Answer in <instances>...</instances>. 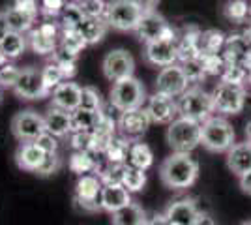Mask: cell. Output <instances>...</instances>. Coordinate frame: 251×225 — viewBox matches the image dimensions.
<instances>
[{"instance_id":"obj_5","label":"cell","mask_w":251,"mask_h":225,"mask_svg":"<svg viewBox=\"0 0 251 225\" xmlns=\"http://www.w3.org/2000/svg\"><path fill=\"white\" fill-rule=\"evenodd\" d=\"M214 111L216 109H214L212 94L204 92L199 86H191L178 98V113H180V117L195 120L199 124H204L208 118H212Z\"/></svg>"},{"instance_id":"obj_13","label":"cell","mask_w":251,"mask_h":225,"mask_svg":"<svg viewBox=\"0 0 251 225\" xmlns=\"http://www.w3.org/2000/svg\"><path fill=\"white\" fill-rule=\"evenodd\" d=\"M188 88L189 81L180 64L167 66V68H161L157 72L156 92H159V94H165V96L171 98H180Z\"/></svg>"},{"instance_id":"obj_57","label":"cell","mask_w":251,"mask_h":225,"mask_svg":"<svg viewBox=\"0 0 251 225\" xmlns=\"http://www.w3.org/2000/svg\"><path fill=\"white\" fill-rule=\"evenodd\" d=\"M244 38H246L251 45V19H250V26H248V30H246V34H244Z\"/></svg>"},{"instance_id":"obj_4","label":"cell","mask_w":251,"mask_h":225,"mask_svg":"<svg viewBox=\"0 0 251 225\" xmlns=\"http://www.w3.org/2000/svg\"><path fill=\"white\" fill-rule=\"evenodd\" d=\"M201 129L202 124L189 120V118L178 117L173 120L167 128V143L175 152L189 154L201 145Z\"/></svg>"},{"instance_id":"obj_60","label":"cell","mask_w":251,"mask_h":225,"mask_svg":"<svg viewBox=\"0 0 251 225\" xmlns=\"http://www.w3.org/2000/svg\"><path fill=\"white\" fill-rule=\"evenodd\" d=\"M248 83H250V86H251V70L248 72Z\"/></svg>"},{"instance_id":"obj_48","label":"cell","mask_w":251,"mask_h":225,"mask_svg":"<svg viewBox=\"0 0 251 225\" xmlns=\"http://www.w3.org/2000/svg\"><path fill=\"white\" fill-rule=\"evenodd\" d=\"M51 56H52V62H56L58 66L77 64V58H79V54L68 51V49H66V47H62V45H58V49H56Z\"/></svg>"},{"instance_id":"obj_37","label":"cell","mask_w":251,"mask_h":225,"mask_svg":"<svg viewBox=\"0 0 251 225\" xmlns=\"http://www.w3.org/2000/svg\"><path fill=\"white\" fill-rule=\"evenodd\" d=\"M103 107V98L96 86H83L81 88V107L84 111H101Z\"/></svg>"},{"instance_id":"obj_31","label":"cell","mask_w":251,"mask_h":225,"mask_svg":"<svg viewBox=\"0 0 251 225\" xmlns=\"http://www.w3.org/2000/svg\"><path fill=\"white\" fill-rule=\"evenodd\" d=\"M74 118V131H94L101 120V111H84L77 109L72 113Z\"/></svg>"},{"instance_id":"obj_6","label":"cell","mask_w":251,"mask_h":225,"mask_svg":"<svg viewBox=\"0 0 251 225\" xmlns=\"http://www.w3.org/2000/svg\"><path fill=\"white\" fill-rule=\"evenodd\" d=\"M141 17H143V11L131 0H109L107 2L105 21L113 30H118V32L133 30L135 32Z\"/></svg>"},{"instance_id":"obj_28","label":"cell","mask_w":251,"mask_h":225,"mask_svg":"<svg viewBox=\"0 0 251 225\" xmlns=\"http://www.w3.org/2000/svg\"><path fill=\"white\" fill-rule=\"evenodd\" d=\"M131 145H133V141H129L127 137H115L105 149L107 163H127Z\"/></svg>"},{"instance_id":"obj_9","label":"cell","mask_w":251,"mask_h":225,"mask_svg":"<svg viewBox=\"0 0 251 225\" xmlns=\"http://www.w3.org/2000/svg\"><path fill=\"white\" fill-rule=\"evenodd\" d=\"M135 34L137 38L145 43L159 42V40H178L167 19L157 11L143 13V17L135 28Z\"/></svg>"},{"instance_id":"obj_42","label":"cell","mask_w":251,"mask_h":225,"mask_svg":"<svg viewBox=\"0 0 251 225\" xmlns=\"http://www.w3.org/2000/svg\"><path fill=\"white\" fill-rule=\"evenodd\" d=\"M180 66H182V70H184L189 83H199L206 77V72H204V66L201 62V58H191V60L182 62Z\"/></svg>"},{"instance_id":"obj_25","label":"cell","mask_w":251,"mask_h":225,"mask_svg":"<svg viewBox=\"0 0 251 225\" xmlns=\"http://www.w3.org/2000/svg\"><path fill=\"white\" fill-rule=\"evenodd\" d=\"M26 47H28V40L21 32H11L10 30V32L2 38V42H0V51L4 53V56L8 60L19 58L26 51Z\"/></svg>"},{"instance_id":"obj_33","label":"cell","mask_w":251,"mask_h":225,"mask_svg":"<svg viewBox=\"0 0 251 225\" xmlns=\"http://www.w3.org/2000/svg\"><path fill=\"white\" fill-rule=\"evenodd\" d=\"M86 19L84 17L83 10H81V6L79 4H74V2H68V6L64 8L62 15H60V25H62L64 30H75V28H79L83 21Z\"/></svg>"},{"instance_id":"obj_39","label":"cell","mask_w":251,"mask_h":225,"mask_svg":"<svg viewBox=\"0 0 251 225\" xmlns=\"http://www.w3.org/2000/svg\"><path fill=\"white\" fill-rule=\"evenodd\" d=\"M60 45L66 47L68 51L79 54L88 43L83 38V34L79 32V28H75V30H64L62 28V32H60Z\"/></svg>"},{"instance_id":"obj_43","label":"cell","mask_w":251,"mask_h":225,"mask_svg":"<svg viewBox=\"0 0 251 225\" xmlns=\"http://www.w3.org/2000/svg\"><path fill=\"white\" fill-rule=\"evenodd\" d=\"M202 66H204V72L206 75H221L223 72V68H225V58H223V54L218 53V54H201L199 56Z\"/></svg>"},{"instance_id":"obj_29","label":"cell","mask_w":251,"mask_h":225,"mask_svg":"<svg viewBox=\"0 0 251 225\" xmlns=\"http://www.w3.org/2000/svg\"><path fill=\"white\" fill-rule=\"evenodd\" d=\"M4 15H6V23H8V28H10L11 32H30L32 30V25L36 21V17H32L28 13H25V11L17 10V8H13L10 6L8 10H4Z\"/></svg>"},{"instance_id":"obj_20","label":"cell","mask_w":251,"mask_h":225,"mask_svg":"<svg viewBox=\"0 0 251 225\" xmlns=\"http://www.w3.org/2000/svg\"><path fill=\"white\" fill-rule=\"evenodd\" d=\"M45 152H43L36 143H21L19 149L15 150V163L23 171L28 173H38L45 161Z\"/></svg>"},{"instance_id":"obj_50","label":"cell","mask_w":251,"mask_h":225,"mask_svg":"<svg viewBox=\"0 0 251 225\" xmlns=\"http://www.w3.org/2000/svg\"><path fill=\"white\" fill-rule=\"evenodd\" d=\"M11 6L17 8V10L25 11V13H28L32 17H38V10H40L38 0H13Z\"/></svg>"},{"instance_id":"obj_32","label":"cell","mask_w":251,"mask_h":225,"mask_svg":"<svg viewBox=\"0 0 251 225\" xmlns=\"http://www.w3.org/2000/svg\"><path fill=\"white\" fill-rule=\"evenodd\" d=\"M28 45H30V49L34 53L38 54H52L56 49H58V42L56 40H52V38H47V36H43L38 28H34L28 32Z\"/></svg>"},{"instance_id":"obj_21","label":"cell","mask_w":251,"mask_h":225,"mask_svg":"<svg viewBox=\"0 0 251 225\" xmlns=\"http://www.w3.org/2000/svg\"><path fill=\"white\" fill-rule=\"evenodd\" d=\"M131 203V195L126 190L122 184H109L103 186L101 195H100V204H101V210L109 212V214H115L116 210L124 208L126 204Z\"/></svg>"},{"instance_id":"obj_55","label":"cell","mask_w":251,"mask_h":225,"mask_svg":"<svg viewBox=\"0 0 251 225\" xmlns=\"http://www.w3.org/2000/svg\"><path fill=\"white\" fill-rule=\"evenodd\" d=\"M240 64L244 66V68H246L248 72H250V70H251V49H250V51H248V54H246V56L242 58V62H240Z\"/></svg>"},{"instance_id":"obj_40","label":"cell","mask_w":251,"mask_h":225,"mask_svg":"<svg viewBox=\"0 0 251 225\" xmlns=\"http://www.w3.org/2000/svg\"><path fill=\"white\" fill-rule=\"evenodd\" d=\"M220 77H221V83L242 85V83L248 79V70L242 64H225Z\"/></svg>"},{"instance_id":"obj_18","label":"cell","mask_w":251,"mask_h":225,"mask_svg":"<svg viewBox=\"0 0 251 225\" xmlns=\"http://www.w3.org/2000/svg\"><path fill=\"white\" fill-rule=\"evenodd\" d=\"M81 88L74 81H64L51 92V105L74 113L81 107Z\"/></svg>"},{"instance_id":"obj_36","label":"cell","mask_w":251,"mask_h":225,"mask_svg":"<svg viewBox=\"0 0 251 225\" xmlns=\"http://www.w3.org/2000/svg\"><path fill=\"white\" fill-rule=\"evenodd\" d=\"M42 77H43V85L45 88L49 90V94H51L52 90L56 88V86L64 83L66 79H64V74L62 70H60V66L56 64V62H47V64L42 68Z\"/></svg>"},{"instance_id":"obj_54","label":"cell","mask_w":251,"mask_h":225,"mask_svg":"<svg viewBox=\"0 0 251 225\" xmlns=\"http://www.w3.org/2000/svg\"><path fill=\"white\" fill-rule=\"evenodd\" d=\"M8 32H10V28H8V23H6V15H4V11H0V42Z\"/></svg>"},{"instance_id":"obj_23","label":"cell","mask_w":251,"mask_h":225,"mask_svg":"<svg viewBox=\"0 0 251 225\" xmlns=\"http://www.w3.org/2000/svg\"><path fill=\"white\" fill-rule=\"evenodd\" d=\"M178 47V60L186 62L191 58L201 56V30L197 26H188L184 34L176 40Z\"/></svg>"},{"instance_id":"obj_16","label":"cell","mask_w":251,"mask_h":225,"mask_svg":"<svg viewBox=\"0 0 251 225\" xmlns=\"http://www.w3.org/2000/svg\"><path fill=\"white\" fill-rule=\"evenodd\" d=\"M118 129L122 133V137H141L143 133H147V129L150 128L152 120L148 117L147 109H133V111H126V113H120L118 117Z\"/></svg>"},{"instance_id":"obj_8","label":"cell","mask_w":251,"mask_h":225,"mask_svg":"<svg viewBox=\"0 0 251 225\" xmlns=\"http://www.w3.org/2000/svg\"><path fill=\"white\" fill-rule=\"evenodd\" d=\"M11 133L21 143H34L42 133H45V118L38 111H19L11 118Z\"/></svg>"},{"instance_id":"obj_34","label":"cell","mask_w":251,"mask_h":225,"mask_svg":"<svg viewBox=\"0 0 251 225\" xmlns=\"http://www.w3.org/2000/svg\"><path fill=\"white\" fill-rule=\"evenodd\" d=\"M147 184V173L143 169H137L133 165H126V171H124V178H122V186L129 193H135L141 192Z\"/></svg>"},{"instance_id":"obj_26","label":"cell","mask_w":251,"mask_h":225,"mask_svg":"<svg viewBox=\"0 0 251 225\" xmlns=\"http://www.w3.org/2000/svg\"><path fill=\"white\" fill-rule=\"evenodd\" d=\"M109 30V25L105 21V17L100 19H84L83 25L79 26V32L83 34L88 45H96L105 38V34Z\"/></svg>"},{"instance_id":"obj_46","label":"cell","mask_w":251,"mask_h":225,"mask_svg":"<svg viewBox=\"0 0 251 225\" xmlns=\"http://www.w3.org/2000/svg\"><path fill=\"white\" fill-rule=\"evenodd\" d=\"M66 6H68V0H42L40 11L45 17H58V15H62Z\"/></svg>"},{"instance_id":"obj_10","label":"cell","mask_w":251,"mask_h":225,"mask_svg":"<svg viewBox=\"0 0 251 225\" xmlns=\"http://www.w3.org/2000/svg\"><path fill=\"white\" fill-rule=\"evenodd\" d=\"M13 94L21 100H42V98L51 96L49 90L43 85L42 68L36 66H26L19 72L17 83L13 85Z\"/></svg>"},{"instance_id":"obj_22","label":"cell","mask_w":251,"mask_h":225,"mask_svg":"<svg viewBox=\"0 0 251 225\" xmlns=\"http://www.w3.org/2000/svg\"><path fill=\"white\" fill-rule=\"evenodd\" d=\"M227 167L238 178L251 171V143H234L232 149L227 152Z\"/></svg>"},{"instance_id":"obj_49","label":"cell","mask_w":251,"mask_h":225,"mask_svg":"<svg viewBox=\"0 0 251 225\" xmlns=\"http://www.w3.org/2000/svg\"><path fill=\"white\" fill-rule=\"evenodd\" d=\"M34 143H36L45 154H56V150H58V139H56L54 135H51V133H47V131L42 133Z\"/></svg>"},{"instance_id":"obj_59","label":"cell","mask_w":251,"mask_h":225,"mask_svg":"<svg viewBox=\"0 0 251 225\" xmlns=\"http://www.w3.org/2000/svg\"><path fill=\"white\" fill-rule=\"evenodd\" d=\"M70 2H74V4H83L84 0H70Z\"/></svg>"},{"instance_id":"obj_27","label":"cell","mask_w":251,"mask_h":225,"mask_svg":"<svg viewBox=\"0 0 251 225\" xmlns=\"http://www.w3.org/2000/svg\"><path fill=\"white\" fill-rule=\"evenodd\" d=\"M154 163V152L148 147L147 143H141V141H133L131 145V150H129V160H127V165H133L137 169H143L147 171L152 167Z\"/></svg>"},{"instance_id":"obj_41","label":"cell","mask_w":251,"mask_h":225,"mask_svg":"<svg viewBox=\"0 0 251 225\" xmlns=\"http://www.w3.org/2000/svg\"><path fill=\"white\" fill-rule=\"evenodd\" d=\"M70 145L75 152H90L94 150V133L90 131H72Z\"/></svg>"},{"instance_id":"obj_11","label":"cell","mask_w":251,"mask_h":225,"mask_svg":"<svg viewBox=\"0 0 251 225\" xmlns=\"http://www.w3.org/2000/svg\"><path fill=\"white\" fill-rule=\"evenodd\" d=\"M101 70H103L105 79L109 81H122L129 79L135 74V60L127 49H113L103 56L101 60Z\"/></svg>"},{"instance_id":"obj_14","label":"cell","mask_w":251,"mask_h":225,"mask_svg":"<svg viewBox=\"0 0 251 225\" xmlns=\"http://www.w3.org/2000/svg\"><path fill=\"white\" fill-rule=\"evenodd\" d=\"M143 58L147 64L156 66V68L175 66L178 60L176 40H159V42L145 43Z\"/></svg>"},{"instance_id":"obj_1","label":"cell","mask_w":251,"mask_h":225,"mask_svg":"<svg viewBox=\"0 0 251 225\" xmlns=\"http://www.w3.org/2000/svg\"><path fill=\"white\" fill-rule=\"evenodd\" d=\"M159 178L171 190H188L199 178V163L189 154L173 152L161 161Z\"/></svg>"},{"instance_id":"obj_17","label":"cell","mask_w":251,"mask_h":225,"mask_svg":"<svg viewBox=\"0 0 251 225\" xmlns=\"http://www.w3.org/2000/svg\"><path fill=\"white\" fill-rule=\"evenodd\" d=\"M165 218L171 225H197L201 218V210L193 199H180L167 206Z\"/></svg>"},{"instance_id":"obj_51","label":"cell","mask_w":251,"mask_h":225,"mask_svg":"<svg viewBox=\"0 0 251 225\" xmlns=\"http://www.w3.org/2000/svg\"><path fill=\"white\" fill-rule=\"evenodd\" d=\"M133 4H135L139 10L143 11V13H150V11H156L157 4H159V0H131Z\"/></svg>"},{"instance_id":"obj_47","label":"cell","mask_w":251,"mask_h":225,"mask_svg":"<svg viewBox=\"0 0 251 225\" xmlns=\"http://www.w3.org/2000/svg\"><path fill=\"white\" fill-rule=\"evenodd\" d=\"M60 165H62V161L58 158V154H47V156H45V161L42 163V167L38 169L36 175H40V176L54 175V173L60 169Z\"/></svg>"},{"instance_id":"obj_2","label":"cell","mask_w":251,"mask_h":225,"mask_svg":"<svg viewBox=\"0 0 251 225\" xmlns=\"http://www.w3.org/2000/svg\"><path fill=\"white\" fill-rule=\"evenodd\" d=\"M147 101V90L145 85L135 79V77H129V79H122V81H116L111 86V92H109V103L120 111H133V109H141L143 103Z\"/></svg>"},{"instance_id":"obj_15","label":"cell","mask_w":251,"mask_h":225,"mask_svg":"<svg viewBox=\"0 0 251 225\" xmlns=\"http://www.w3.org/2000/svg\"><path fill=\"white\" fill-rule=\"evenodd\" d=\"M145 109H147L150 120L156 124H171L173 120H176L180 117L176 98L165 96L159 92L148 98V105Z\"/></svg>"},{"instance_id":"obj_61","label":"cell","mask_w":251,"mask_h":225,"mask_svg":"<svg viewBox=\"0 0 251 225\" xmlns=\"http://www.w3.org/2000/svg\"><path fill=\"white\" fill-rule=\"evenodd\" d=\"M240 225H251V222H244V224H240Z\"/></svg>"},{"instance_id":"obj_52","label":"cell","mask_w":251,"mask_h":225,"mask_svg":"<svg viewBox=\"0 0 251 225\" xmlns=\"http://www.w3.org/2000/svg\"><path fill=\"white\" fill-rule=\"evenodd\" d=\"M240 188L244 193H248V195H251V171L246 173L244 176H240Z\"/></svg>"},{"instance_id":"obj_56","label":"cell","mask_w":251,"mask_h":225,"mask_svg":"<svg viewBox=\"0 0 251 225\" xmlns=\"http://www.w3.org/2000/svg\"><path fill=\"white\" fill-rule=\"evenodd\" d=\"M244 133H246V141H250L251 143V120L246 124V129H244Z\"/></svg>"},{"instance_id":"obj_30","label":"cell","mask_w":251,"mask_h":225,"mask_svg":"<svg viewBox=\"0 0 251 225\" xmlns=\"http://www.w3.org/2000/svg\"><path fill=\"white\" fill-rule=\"evenodd\" d=\"M227 36L221 30H204L201 32V54H218L225 49Z\"/></svg>"},{"instance_id":"obj_7","label":"cell","mask_w":251,"mask_h":225,"mask_svg":"<svg viewBox=\"0 0 251 225\" xmlns=\"http://www.w3.org/2000/svg\"><path fill=\"white\" fill-rule=\"evenodd\" d=\"M246 88L242 85H230V83H218L212 92L214 109L223 115H238L246 105Z\"/></svg>"},{"instance_id":"obj_58","label":"cell","mask_w":251,"mask_h":225,"mask_svg":"<svg viewBox=\"0 0 251 225\" xmlns=\"http://www.w3.org/2000/svg\"><path fill=\"white\" fill-rule=\"evenodd\" d=\"M6 62H8V58H6V56H4V53L0 51V66H4Z\"/></svg>"},{"instance_id":"obj_44","label":"cell","mask_w":251,"mask_h":225,"mask_svg":"<svg viewBox=\"0 0 251 225\" xmlns=\"http://www.w3.org/2000/svg\"><path fill=\"white\" fill-rule=\"evenodd\" d=\"M79 6H81L86 19L105 17V11H107V2L105 0H84L83 4H79Z\"/></svg>"},{"instance_id":"obj_12","label":"cell","mask_w":251,"mask_h":225,"mask_svg":"<svg viewBox=\"0 0 251 225\" xmlns=\"http://www.w3.org/2000/svg\"><path fill=\"white\" fill-rule=\"evenodd\" d=\"M103 190V184L98 175H84L79 176L75 184V201L86 212H98L101 210L100 195Z\"/></svg>"},{"instance_id":"obj_35","label":"cell","mask_w":251,"mask_h":225,"mask_svg":"<svg viewBox=\"0 0 251 225\" xmlns=\"http://www.w3.org/2000/svg\"><path fill=\"white\" fill-rule=\"evenodd\" d=\"M227 19L234 23H250L251 19V6L246 0H230L225 6Z\"/></svg>"},{"instance_id":"obj_3","label":"cell","mask_w":251,"mask_h":225,"mask_svg":"<svg viewBox=\"0 0 251 225\" xmlns=\"http://www.w3.org/2000/svg\"><path fill=\"white\" fill-rule=\"evenodd\" d=\"M234 128L223 117L208 118L201 129V145L210 152H229L234 145Z\"/></svg>"},{"instance_id":"obj_45","label":"cell","mask_w":251,"mask_h":225,"mask_svg":"<svg viewBox=\"0 0 251 225\" xmlns=\"http://www.w3.org/2000/svg\"><path fill=\"white\" fill-rule=\"evenodd\" d=\"M19 68L13 64L0 66V88H13V85L17 83V77H19Z\"/></svg>"},{"instance_id":"obj_24","label":"cell","mask_w":251,"mask_h":225,"mask_svg":"<svg viewBox=\"0 0 251 225\" xmlns=\"http://www.w3.org/2000/svg\"><path fill=\"white\" fill-rule=\"evenodd\" d=\"M147 214L143 210V206L137 203L126 204L124 208L116 210L115 214H111V224L113 225H147Z\"/></svg>"},{"instance_id":"obj_19","label":"cell","mask_w":251,"mask_h":225,"mask_svg":"<svg viewBox=\"0 0 251 225\" xmlns=\"http://www.w3.org/2000/svg\"><path fill=\"white\" fill-rule=\"evenodd\" d=\"M45 118V131L58 137H70V133L74 131V118L70 111H64L51 105L47 109V113L43 115Z\"/></svg>"},{"instance_id":"obj_53","label":"cell","mask_w":251,"mask_h":225,"mask_svg":"<svg viewBox=\"0 0 251 225\" xmlns=\"http://www.w3.org/2000/svg\"><path fill=\"white\" fill-rule=\"evenodd\" d=\"M147 225H171L169 220L165 218V214H156L154 218L147 220Z\"/></svg>"},{"instance_id":"obj_38","label":"cell","mask_w":251,"mask_h":225,"mask_svg":"<svg viewBox=\"0 0 251 225\" xmlns=\"http://www.w3.org/2000/svg\"><path fill=\"white\" fill-rule=\"evenodd\" d=\"M127 163H107L105 167L100 169L98 176L103 186H109V184H122V178H124V171Z\"/></svg>"}]
</instances>
